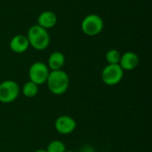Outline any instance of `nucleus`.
Wrapping results in <instances>:
<instances>
[{
	"instance_id": "nucleus-12",
	"label": "nucleus",
	"mask_w": 152,
	"mask_h": 152,
	"mask_svg": "<svg viewBox=\"0 0 152 152\" xmlns=\"http://www.w3.org/2000/svg\"><path fill=\"white\" fill-rule=\"evenodd\" d=\"M22 94L27 98H34L38 94V86L31 81H28L22 86Z\"/></svg>"
},
{
	"instance_id": "nucleus-10",
	"label": "nucleus",
	"mask_w": 152,
	"mask_h": 152,
	"mask_svg": "<svg viewBox=\"0 0 152 152\" xmlns=\"http://www.w3.org/2000/svg\"><path fill=\"white\" fill-rule=\"evenodd\" d=\"M57 23V16L52 11H45L37 17V25L48 29L53 28Z\"/></svg>"
},
{
	"instance_id": "nucleus-15",
	"label": "nucleus",
	"mask_w": 152,
	"mask_h": 152,
	"mask_svg": "<svg viewBox=\"0 0 152 152\" xmlns=\"http://www.w3.org/2000/svg\"><path fill=\"white\" fill-rule=\"evenodd\" d=\"M79 152H95L94 147H92L91 145H85L84 147L81 148Z\"/></svg>"
},
{
	"instance_id": "nucleus-11",
	"label": "nucleus",
	"mask_w": 152,
	"mask_h": 152,
	"mask_svg": "<svg viewBox=\"0 0 152 152\" xmlns=\"http://www.w3.org/2000/svg\"><path fill=\"white\" fill-rule=\"evenodd\" d=\"M65 64V56L61 52H53L48 58V68L51 70H59Z\"/></svg>"
},
{
	"instance_id": "nucleus-14",
	"label": "nucleus",
	"mask_w": 152,
	"mask_h": 152,
	"mask_svg": "<svg viewBox=\"0 0 152 152\" xmlns=\"http://www.w3.org/2000/svg\"><path fill=\"white\" fill-rule=\"evenodd\" d=\"M120 57H121L120 53L116 49H111L108 51L105 56L108 64H118L120 61Z\"/></svg>"
},
{
	"instance_id": "nucleus-17",
	"label": "nucleus",
	"mask_w": 152,
	"mask_h": 152,
	"mask_svg": "<svg viewBox=\"0 0 152 152\" xmlns=\"http://www.w3.org/2000/svg\"><path fill=\"white\" fill-rule=\"evenodd\" d=\"M65 152H75V151H66Z\"/></svg>"
},
{
	"instance_id": "nucleus-13",
	"label": "nucleus",
	"mask_w": 152,
	"mask_h": 152,
	"mask_svg": "<svg viewBox=\"0 0 152 152\" xmlns=\"http://www.w3.org/2000/svg\"><path fill=\"white\" fill-rule=\"evenodd\" d=\"M66 150V146L65 144L59 140H54L53 142H51L48 145H47V152H65Z\"/></svg>"
},
{
	"instance_id": "nucleus-1",
	"label": "nucleus",
	"mask_w": 152,
	"mask_h": 152,
	"mask_svg": "<svg viewBox=\"0 0 152 152\" xmlns=\"http://www.w3.org/2000/svg\"><path fill=\"white\" fill-rule=\"evenodd\" d=\"M46 84L52 94L61 95L67 92L69 86V77L68 74L61 69L52 70L49 73Z\"/></svg>"
},
{
	"instance_id": "nucleus-4",
	"label": "nucleus",
	"mask_w": 152,
	"mask_h": 152,
	"mask_svg": "<svg viewBox=\"0 0 152 152\" xmlns=\"http://www.w3.org/2000/svg\"><path fill=\"white\" fill-rule=\"evenodd\" d=\"M20 94V86L13 80L0 83V102L7 104L14 102Z\"/></svg>"
},
{
	"instance_id": "nucleus-3",
	"label": "nucleus",
	"mask_w": 152,
	"mask_h": 152,
	"mask_svg": "<svg viewBox=\"0 0 152 152\" xmlns=\"http://www.w3.org/2000/svg\"><path fill=\"white\" fill-rule=\"evenodd\" d=\"M103 27L104 22L102 18L95 13L88 14L84 18L81 22L82 31L89 37H94L99 35L102 31Z\"/></svg>"
},
{
	"instance_id": "nucleus-6",
	"label": "nucleus",
	"mask_w": 152,
	"mask_h": 152,
	"mask_svg": "<svg viewBox=\"0 0 152 152\" xmlns=\"http://www.w3.org/2000/svg\"><path fill=\"white\" fill-rule=\"evenodd\" d=\"M49 73V68L45 63L42 61H36L29 67L28 69L29 81L37 86L44 85L47 81Z\"/></svg>"
},
{
	"instance_id": "nucleus-5",
	"label": "nucleus",
	"mask_w": 152,
	"mask_h": 152,
	"mask_svg": "<svg viewBox=\"0 0 152 152\" xmlns=\"http://www.w3.org/2000/svg\"><path fill=\"white\" fill-rule=\"evenodd\" d=\"M124 77V70L118 64H108L102 71V80L107 86L119 84Z\"/></svg>"
},
{
	"instance_id": "nucleus-9",
	"label": "nucleus",
	"mask_w": 152,
	"mask_h": 152,
	"mask_svg": "<svg viewBox=\"0 0 152 152\" xmlns=\"http://www.w3.org/2000/svg\"><path fill=\"white\" fill-rule=\"evenodd\" d=\"M10 49L15 53H22L26 52L29 46L27 37L23 35H16L10 41Z\"/></svg>"
},
{
	"instance_id": "nucleus-8",
	"label": "nucleus",
	"mask_w": 152,
	"mask_h": 152,
	"mask_svg": "<svg viewBox=\"0 0 152 152\" xmlns=\"http://www.w3.org/2000/svg\"><path fill=\"white\" fill-rule=\"evenodd\" d=\"M139 64V56L134 52H126L121 55L118 65L125 70H133Z\"/></svg>"
},
{
	"instance_id": "nucleus-2",
	"label": "nucleus",
	"mask_w": 152,
	"mask_h": 152,
	"mask_svg": "<svg viewBox=\"0 0 152 152\" xmlns=\"http://www.w3.org/2000/svg\"><path fill=\"white\" fill-rule=\"evenodd\" d=\"M29 45L38 51L46 49L50 44V36L47 29L36 24L31 26L27 34Z\"/></svg>"
},
{
	"instance_id": "nucleus-7",
	"label": "nucleus",
	"mask_w": 152,
	"mask_h": 152,
	"mask_svg": "<svg viewBox=\"0 0 152 152\" xmlns=\"http://www.w3.org/2000/svg\"><path fill=\"white\" fill-rule=\"evenodd\" d=\"M54 127L59 134L67 135L72 134L76 130L77 122L72 117L62 115L56 118L54 122Z\"/></svg>"
},
{
	"instance_id": "nucleus-16",
	"label": "nucleus",
	"mask_w": 152,
	"mask_h": 152,
	"mask_svg": "<svg viewBox=\"0 0 152 152\" xmlns=\"http://www.w3.org/2000/svg\"><path fill=\"white\" fill-rule=\"evenodd\" d=\"M34 152H47L46 151V150H37V151H36Z\"/></svg>"
}]
</instances>
